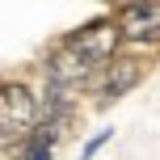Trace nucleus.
I'll list each match as a JSON object with an SVG mask.
<instances>
[{"label": "nucleus", "instance_id": "6", "mask_svg": "<svg viewBox=\"0 0 160 160\" xmlns=\"http://www.w3.org/2000/svg\"><path fill=\"white\" fill-rule=\"evenodd\" d=\"M72 114H76L72 93H68V88L47 84V93L38 97V127H51V131H59V135H63V127L72 122Z\"/></svg>", "mask_w": 160, "mask_h": 160}, {"label": "nucleus", "instance_id": "7", "mask_svg": "<svg viewBox=\"0 0 160 160\" xmlns=\"http://www.w3.org/2000/svg\"><path fill=\"white\" fill-rule=\"evenodd\" d=\"M59 139H63L59 131H51V127H34L30 135H25V143H21V160H51Z\"/></svg>", "mask_w": 160, "mask_h": 160}, {"label": "nucleus", "instance_id": "2", "mask_svg": "<svg viewBox=\"0 0 160 160\" xmlns=\"http://www.w3.org/2000/svg\"><path fill=\"white\" fill-rule=\"evenodd\" d=\"M63 47H72L76 55H84L93 68H105L110 59H118L122 34H118V25H114V17H97V21H84L80 30H72L63 38Z\"/></svg>", "mask_w": 160, "mask_h": 160}, {"label": "nucleus", "instance_id": "1", "mask_svg": "<svg viewBox=\"0 0 160 160\" xmlns=\"http://www.w3.org/2000/svg\"><path fill=\"white\" fill-rule=\"evenodd\" d=\"M38 127V97L21 80H4L0 84V152L21 156L25 135Z\"/></svg>", "mask_w": 160, "mask_h": 160}, {"label": "nucleus", "instance_id": "5", "mask_svg": "<svg viewBox=\"0 0 160 160\" xmlns=\"http://www.w3.org/2000/svg\"><path fill=\"white\" fill-rule=\"evenodd\" d=\"M139 76H143L139 59H110L97 76V105H114L122 93H131L139 84Z\"/></svg>", "mask_w": 160, "mask_h": 160}, {"label": "nucleus", "instance_id": "3", "mask_svg": "<svg viewBox=\"0 0 160 160\" xmlns=\"http://www.w3.org/2000/svg\"><path fill=\"white\" fill-rule=\"evenodd\" d=\"M42 72H47V84H55V88H68V93H80V88L97 84L101 68H93L84 55H76L72 47H63V42H59V47L47 55Z\"/></svg>", "mask_w": 160, "mask_h": 160}, {"label": "nucleus", "instance_id": "4", "mask_svg": "<svg viewBox=\"0 0 160 160\" xmlns=\"http://www.w3.org/2000/svg\"><path fill=\"white\" fill-rule=\"evenodd\" d=\"M122 42L135 47H156L160 42V0H127L114 17Z\"/></svg>", "mask_w": 160, "mask_h": 160}, {"label": "nucleus", "instance_id": "8", "mask_svg": "<svg viewBox=\"0 0 160 160\" xmlns=\"http://www.w3.org/2000/svg\"><path fill=\"white\" fill-rule=\"evenodd\" d=\"M110 135H114V131H101V135H93V139H88V143H84V152H80V156H84V160H93V156L101 152L105 143H110Z\"/></svg>", "mask_w": 160, "mask_h": 160}, {"label": "nucleus", "instance_id": "9", "mask_svg": "<svg viewBox=\"0 0 160 160\" xmlns=\"http://www.w3.org/2000/svg\"><path fill=\"white\" fill-rule=\"evenodd\" d=\"M105 4H110V0H105Z\"/></svg>", "mask_w": 160, "mask_h": 160}]
</instances>
